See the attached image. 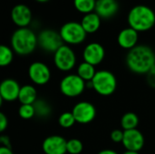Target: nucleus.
Masks as SVG:
<instances>
[{
	"label": "nucleus",
	"instance_id": "obj_3",
	"mask_svg": "<svg viewBox=\"0 0 155 154\" xmlns=\"http://www.w3.org/2000/svg\"><path fill=\"white\" fill-rule=\"evenodd\" d=\"M38 44L36 34L28 27L16 29L11 36V48L19 55L32 54Z\"/></svg>",
	"mask_w": 155,
	"mask_h": 154
},
{
	"label": "nucleus",
	"instance_id": "obj_22",
	"mask_svg": "<svg viewBox=\"0 0 155 154\" xmlns=\"http://www.w3.org/2000/svg\"><path fill=\"white\" fill-rule=\"evenodd\" d=\"M74 5L78 12L86 15L94 12L96 0H74Z\"/></svg>",
	"mask_w": 155,
	"mask_h": 154
},
{
	"label": "nucleus",
	"instance_id": "obj_28",
	"mask_svg": "<svg viewBox=\"0 0 155 154\" xmlns=\"http://www.w3.org/2000/svg\"><path fill=\"white\" fill-rule=\"evenodd\" d=\"M124 131L116 129L114 130L111 133V139L114 143H123V139H124Z\"/></svg>",
	"mask_w": 155,
	"mask_h": 154
},
{
	"label": "nucleus",
	"instance_id": "obj_36",
	"mask_svg": "<svg viewBox=\"0 0 155 154\" xmlns=\"http://www.w3.org/2000/svg\"><path fill=\"white\" fill-rule=\"evenodd\" d=\"M154 67H155V59H154Z\"/></svg>",
	"mask_w": 155,
	"mask_h": 154
},
{
	"label": "nucleus",
	"instance_id": "obj_29",
	"mask_svg": "<svg viewBox=\"0 0 155 154\" xmlns=\"http://www.w3.org/2000/svg\"><path fill=\"white\" fill-rule=\"evenodd\" d=\"M147 83L152 88L155 89V67L147 74Z\"/></svg>",
	"mask_w": 155,
	"mask_h": 154
},
{
	"label": "nucleus",
	"instance_id": "obj_20",
	"mask_svg": "<svg viewBox=\"0 0 155 154\" xmlns=\"http://www.w3.org/2000/svg\"><path fill=\"white\" fill-rule=\"evenodd\" d=\"M96 70L94 65L83 62L77 67V75H79L84 82H91L96 74Z\"/></svg>",
	"mask_w": 155,
	"mask_h": 154
},
{
	"label": "nucleus",
	"instance_id": "obj_14",
	"mask_svg": "<svg viewBox=\"0 0 155 154\" xmlns=\"http://www.w3.org/2000/svg\"><path fill=\"white\" fill-rule=\"evenodd\" d=\"M11 19L19 28L27 27L32 21L31 9L25 4L15 5L11 10Z\"/></svg>",
	"mask_w": 155,
	"mask_h": 154
},
{
	"label": "nucleus",
	"instance_id": "obj_19",
	"mask_svg": "<svg viewBox=\"0 0 155 154\" xmlns=\"http://www.w3.org/2000/svg\"><path fill=\"white\" fill-rule=\"evenodd\" d=\"M18 101L21 104H34L37 101V91L30 84H25L21 87Z\"/></svg>",
	"mask_w": 155,
	"mask_h": 154
},
{
	"label": "nucleus",
	"instance_id": "obj_17",
	"mask_svg": "<svg viewBox=\"0 0 155 154\" xmlns=\"http://www.w3.org/2000/svg\"><path fill=\"white\" fill-rule=\"evenodd\" d=\"M138 39H139V33L129 26L127 28L123 29L119 33L117 37V42L122 48L131 50L137 45Z\"/></svg>",
	"mask_w": 155,
	"mask_h": 154
},
{
	"label": "nucleus",
	"instance_id": "obj_5",
	"mask_svg": "<svg viewBox=\"0 0 155 154\" xmlns=\"http://www.w3.org/2000/svg\"><path fill=\"white\" fill-rule=\"evenodd\" d=\"M59 33L64 43L73 45L82 44L87 34L81 23L78 22H67L64 24Z\"/></svg>",
	"mask_w": 155,
	"mask_h": 154
},
{
	"label": "nucleus",
	"instance_id": "obj_7",
	"mask_svg": "<svg viewBox=\"0 0 155 154\" xmlns=\"http://www.w3.org/2000/svg\"><path fill=\"white\" fill-rule=\"evenodd\" d=\"M54 64L62 72L71 71L76 64V55L74 50L67 44L62 45L54 54Z\"/></svg>",
	"mask_w": 155,
	"mask_h": 154
},
{
	"label": "nucleus",
	"instance_id": "obj_1",
	"mask_svg": "<svg viewBox=\"0 0 155 154\" xmlns=\"http://www.w3.org/2000/svg\"><path fill=\"white\" fill-rule=\"evenodd\" d=\"M155 54L147 45L139 44L129 50L126 55V65L137 74H147L154 67Z\"/></svg>",
	"mask_w": 155,
	"mask_h": 154
},
{
	"label": "nucleus",
	"instance_id": "obj_8",
	"mask_svg": "<svg viewBox=\"0 0 155 154\" xmlns=\"http://www.w3.org/2000/svg\"><path fill=\"white\" fill-rule=\"evenodd\" d=\"M38 45L48 53H55L62 45H64V41L60 35L59 32L52 29H45L39 33L37 35Z\"/></svg>",
	"mask_w": 155,
	"mask_h": 154
},
{
	"label": "nucleus",
	"instance_id": "obj_6",
	"mask_svg": "<svg viewBox=\"0 0 155 154\" xmlns=\"http://www.w3.org/2000/svg\"><path fill=\"white\" fill-rule=\"evenodd\" d=\"M86 86L84 82L77 74H67L60 82L61 93L69 98H74L81 95Z\"/></svg>",
	"mask_w": 155,
	"mask_h": 154
},
{
	"label": "nucleus",
	"instance_id": "obj_25",
	"mask_svg": "<svg viewBox=\"0 0 155 154\" xmlns=\"http://www.w3.org/2000/svg\"><path fill=\"white\" fill-rule=\"evenodd\" d=\"M76 123L72 112H65L63 113L59 118H58V123L61 127L64 128V129H68L71 128L74 125V123Z\"/></svg>",
	"mask_w": 155,
	"mask_h": 154
},
{
	"label": "nucleus",
	"instance_id": "obj_34",
	"mask_svg": "<svg viewBox=\"0 0 155 154\" xmlns=\"http://www.w3.org/2000/svg\"><path fill=\"white\" fill-rule=\"evenodd\" d=\"M123 154H140L138 152H132V151H126Z\"/></svg>",
	"mask_w": 155,
	"mask_h": 154
},
{
	"label": "nucleus",
	"instance_id": "obj_15",
	"mask_svg": "<svg viewBox=\"0 0 155 154\" xmlns=\"http://www.w3.org/2000/svg\"><path fill=\"white\" fill-rule=\"evenodd\" d=\"M21 86L14 79H5L0 84V98L2 101L13 102L18 100Z\"/></svg>",
	"mask_w": 155,
	"mask_h": 154
},
{
	"label": "nucleus",
	"instance_id": "obj_18",
	"mask_svg": "<svg viewBox=\"0 0 155 154\" xmlns=\"http://www.w3.org/2000/svg\"><path fill=\"white\" fill-rule=\"evenodd\" d=\"M101 19L102 18L95 12H92L84 15L81 25L87 34H94L100 28Z\"/></svg>",
	"mask_w": 155,
	"mask_h": 154
},
{
	"label": "nucleus",
	"instance_id": "obj_35",
	"mask_svg": "<svg viewBox=\"0 0 155 154\" xmlns=\"http://www.w3.org/2000/svg\"><path fill=\"white\" fill-rule=\"evenodd\" d=\"M36 2H39V3H45V2H47V1H49V0H35Z\"/></svg>",
	"mask_w": 155,
	"mask_h": 154
},
{
	"label": "nucleus",
	"instance_id": "obj_9",
	"mask_svg": "<svg viewBox=\"0 0 155 154\" xmlns=\"http://www.w3.org/2000/svg\"><path fill=\"white\" fill-rule=\"evenodd\" d=\"M72 113L76 123L87 124L94 120L96 116V109L94 105L89 102H80L74 106Z\"/></svg>",
	"mask_w": 155,
	"mask_h": 154
},
{
	"label": "nucleus",
	"instance_id": "obj_24",
	"mask_svg": "<svg viewBox=\"0 0 155 154\" xmlns=\"http://www.w3.org/2000/svg\"><path fill=\"white\" fill-rule=\"evenodd\" d=\"M14 58V50L7 45L2 44L0 46V65L2 67L8 66Z\"/></svg>",
	"mask_w": 155,
	"mask_h": 154
},
{
	"label": "nucleus",
	"instance_id": "obj_23",
	"mask_svg": "<svg viewBox=\"0 0 155 154\" xmlns=\"http://www.w3.org/2000/svg\"><path fill=\"white\" fill-rule=\"evenodd\" d=\"M35 115L39 118H46L52 113V108L48 103L44 100H38L34 103Z\"/></svg>",
	"mask_w": 155,
	"mask_h": 154
},
{
	"label": "nucleus",
	"instance_id": "obj_2",
	"mask_svg": "<svg viewBox=\"0 0 155 154\" xmlns=\"http://www.w3.org/2000/svg\"><path fill=\"white\" fill-rule=\"evenodd\" d=\"M129 26L139 32H145L152 29L155 25L154 11L144 5L134 6L127 16Z\"/></svg>",
	"mask_w": 155,
	"mask_h": 154
},
{
	"label": "nucleus",
	"instance_id": "obj_11",
	"mask_svg": "<svg viewBox=\"0 0 155 154\" xmlns=\"http://www.w3.org/2000/svg\"><path fill=\"white\" fill-rule=\"evenodd\" d=\"M105 56V51L104 46L99 43L88 44L83 52L84 62H86L94 66L100 64Z\"/></svg>",
	"mask_w": 155,
	"mask_h": 154
},
{
	"label": "nucleus",
	"instance_id": "obj_27",
	"mask_svg": "<svg viewBox=\"0 0 155 154\" xmlns=\"http://www.w3.org/2000/svg\"><path fill=\"white\" fill-rule=\"evenodd\" d=\"M83 143L78 139H70L67 141L66 150L69 154H80L83 152Z\"/></svg>",
	"mask_w": 155,
	"mask_h": 154
},
{
	"label": "nucleus",
	"instance_id": "obj_10",
	"mask_svg": "<svg viewBox=\"0 0 155 154\" xmlns=\"http://www.w3.org/2000/svg\"><path fill=\"white\" fill-rule=\"evenodd\" d=\"M30 80L36 85H45L51 79V71L49 67L42 62H34L28 68Z\"/></svg>",
	"mask_w": 155,
	"mask_h": 154
},
{
	"label": "nucleus",
	"instance_id": "obj_33",
	"mask_svg": "<svg viewBox=\"0 0 155 154\" xmlns=\"http://www.w3.org/2000/svg\"><path fill=\"white\" fill-rule=\"evenodd\" d=\"M97 154H118L114 150H103L101 152H99Z\"/></svg>",
	"mask_w": 155,
	"mask_h": 154
},
{
	"label": "nucleus",
	"instance_id": "obj_13",
	"mask_svg": "<svg viewBox=\"0 0 155 154\" xmlns=\"http://www.w3.org/2000/svg\"><path fill=\"white\" fill-rule=\"evenodd\" d=\"M122 143L126 149V151L139 152L144 146L143 134L137 129L124 131Z\"/></svg>",
	"mask_w": 155,
	"mask_h": 154
},
{
	"label": "nucleus",
	"instance_id": "obj_21",
	"mask_svg": "<svg viewBox=\"0 0 155 154\" xmlns=\"http://www.w3.org/2000/svg\"><path fill=\"white\" fill-rule=\"evenodd\" d=\"M139 124V117L136 113L129 112L123 115L121 119V126L124 131L136 129Z\"/></svg>",
	"mask_w": 155,
	"mask_h": 154
},
{
	"label": "nucleus",
	"instance_id": "obj_4",
	"mask_svg": "<svg viewBox=\"0 0 155 154\" xmlns=\"http://www.w3.org/2000/svg\"><path fill=\"white\" fill-rule=\"evenodd\" d=\"M91 82L93 89L102 96L112 95L117 87V80L115 75L107 70L97 71Z\"/></svg>",
	"mask_w": 155,
	"mask_h": 154
},
{
	"label": "nucleus",
	"instance_id": "obj_31",
	"mask_svg": "<svg viewBox=\"0 0 155 154\" xmlns=\"http://www.w3.org/2000/svg\"><path fill=\"white\" fill-rule=\"evenodd\" d=\"M0 143L2 144V146L4 147H7V148H11V143L9 138L6 135H1L0 136Z\"/></svg>",
	"mask_w": 155,
	"mask_h": 154
},
{
	"label": "nucleus",
	"instance_id": "obj_26",
	"mask_svg": "<svg viewBox=\"0 0 155 154\" xmlns=\"http://www.w3.org/2000/svg\"><path fill=\"white\" fill-rule=\"evenodd\" d=\"M19 116L24 120H30L35 116V110L34 104H21L18 109Z\"/></svg>",
	"mask_w": 155,
	"mask_h": 154
},
{
	"label": "nucleus",
	"instance_id": "obj_30",
	"mask_svg": "<svg viewBox=\"0 0 155 154\" xmlns=\"http://www.w3.org/2000/svg\"><path fill=\"white\" fill-rule=\"evenodd\" d=\"M8 126V120L5 113H0V132L3 133Z\"/></svg>",
	"mask_w": 155,
	"mask_h": 154
},
{
	"label": "nucleus",
	"instance_id": "obj_12",
	"mask_svg": "<svg viewBox=\"0 0 155 154\" xmlns=\"http://www.w3.org/2000/svg\"><path fill=\"white\" fill-rule=\"evenodd\" d=\"M67 141L60 135H51L46 137L42 144V149L45 154H65Z\"/></svg>",
	"mask_w": 155,
	"mask_h": 154
},
{
	"label": "nucleus",
	"instance_id": "obj_16",
	"mask_svg": "<svg viewBox=\"0 0 155 154\" xmlns=\"http://www.w3.org/2000/svg\"><path fill=\"white\" fill-rule=\"evenodd\" d=\"M119 4L117 0H96L94 12L104 19L111 18L117 14Z\"/></svg>",
	"mask_w": 155,
	"mask_h": 154
},
{
	"label": "nucleus",
	"instance_id": "obj_32",
	"mask_svg": "<svg viewBox=\"0 0 155 154\" xmlns=\"http://www.w3.org/2000/svg\"><path fill=\"white\" fill-rule=\"evenodd\" d=\"M0 154H14L11 148H7V147H4L1 146L0 147Z\"/></svg>",
	"mask_w": 155,
	"mask_h": 154
}]
</instances>
